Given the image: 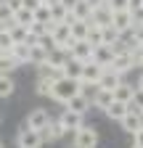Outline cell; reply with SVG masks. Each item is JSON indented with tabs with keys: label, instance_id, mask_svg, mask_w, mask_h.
<instances>
[{
	"label": "cell",
	"instance_id": "d6a6232c",
	"mask_svg": "<svg viewBox=\"0 0 143 148\" xmlns=\"http://www.w3.org/2000/svg\"><path fill=\"white\" fill-rule=\"evenodd\" d=\"M11 48H13V40L6 29V32H0V53H11Z\"/></svg>",
	"mask_w": 143,
	"mask_h": 148
},
{
	"label": "cell",
	"instance_id": "3957f363",
	"mask_svg": "<svg viewBox=\"0 0 143 148\" xmlns=\"http://www.w3.org/2000/svg\"><path fill=\"white\" fill-rule=\"evenodd\" d=\"M101 74H103V66H101V64H96V61L90 58V61H85V66H82L80 82H82V85H93V87H98Z\"/></svg>",
	"mask_w": 143,
	"mask_h": 148
},
{
	"label": "cell",
	"instance_id": "d4e9b609",
	"mask_svg": "<svg viewBox=\"0 0 143 148\" xmlns=\"http://www.w3.org/2000/svg\"><path fill=\"white\" fill-rule=\"evenodd\" d=\"M11 56H13L19 64H29V45H27V42H16V45L11 48Z\"/></svg>",
	"mask_w": 143,
	"mask_h": 148
},
{
	"label": "cell",
	"instance_id": "8d00e7d4",
	"mask_svg": "<svg viewBox=\"0 0 143 148\" xmlns=\"http://www.w3.org/2000/svg\"><path fill=\"white\" fill-rule=\"evenodd\" d=\"M3 3H6V5H8V8L13 11V13L19 11V8H24V3H21V0H3Z\"/></svg>",
	"mask_w": 143,
	"mask_h": 148
},
{
	"label": "cell",
	"instance_id": "bcb514c9",
	"mask_svg": "<svg viewBox=\"0 0 143 148\" xmlns=\"http://www.w3.org/2000/svg\"><path fill=\"white\" fill-rule=\"evenodd\" d=\"M140 8H143V0H140Z\"/></svg>",
	"mask_w": 143,
	"mask_h": 148
},
{
	"label": "cell",
	"instance_id": "681fc988",
	"mask_svg": "<svg viewBox=\"0 0 143 148\" xmlns=\"http://www.w3.org/2000/svg\"><path fill=\"white\" fill-rule=\"evenodd\" d=\"M133 148H135V145H133Z\"/></svg>",
	"mask_w": 143,
	"mask_h": 148
},
{
	"label": "cell",
	"instance_id": "4dcf8cb0",
	"mask_svg": "<svg viewBox=\"0 0 143 148\" xmlns=\"http://www.w3.org/2000/svg\"><path fill=\"white\" fill-rule=\"evenodd\" d=\"M101 32H103V45H114L117 40H119V32L109 24V27H101Z\"/></svg>",
	"mask_w": 143,
	"mask_h": 148
},
{
	"label": "cell",
	"instance_id": "30bf717a",
	"mask_svg": "<svg viewBox=\"0 0 143 148\" xmlns=\"http://www.w3.org/2000/svg\"><path fill=\"white\" fill-rule=\"evenodd\" d=\"M61 119V124H64V130H66V135H74L77 130L82 127V114H74V111H64V114L58 116Z\"/></svg>",
	"mask_w": 143,
	"mask_h": 148
},
{
	"label": "cell",
	"instance_id": "f1b7e54d",
	"mask_svg": "<svg viewBox=\"0 0 143 148\" xmlns=\"http://www.w3.org/2000/svg\"><path fill=\"white\" fill-rule=\"evenodd\" d=\"M87 42H90L93 48H98V45H103V32H101V27H96V24H90V32H87Z\"/></svg>",
	"mask_w": 143,
	"mask_h": 148
},
{
	"label": "cell",
	"instance_id": "44dd1931",
	"mask_svg": "<svg viewBox=\"0 0 143 148\" xmlns=\"http://www.w3.org/2000/svg\"><path fill=\"white\" fill-rule=\"evenodd\" d=\"M69 61V53L66 50H61V48H50L48 50V64L50 66H56V69H61L64 71V64Z\"/></svg>",
	"mask_w": 143,
	"mask_h": 148
},
{
	"label": "cell",
	"instance_id": "d590c367",
	"mask_svg": "<svg viewBox=\"0 0 143 148\" xmlns=\"http://www.w3.org/2000/svg\"><path fill=\"white\" fill-rule=\"evenodd\" d=\"M130 103H135V106H140V108H143V90H140V87H135V95H133V101H130Z\"/></svg>",
	"mask_w": 143,
	"mask_h": 148
},
{
	"label": "cell",
	"instance_id": "ffe728a7",
	"mask_svg": "<svg viewBox=\"0 0 143 148\" xmlns=\"http://www.w3.org/2000/svg\"><path fill=\"white\" fill-rule=\"evenodd\" d=\"M133 95H135V87L133 85H127V82H119L117 87H114V101H122V103H130L133 101Z\"/></svg>",
	"mask_w": 143,
	"mask_h": 148
},
{
	"label": "cell",
	"instance_id": "ba28073f",
	"mask_svg": "<svg viewBox=\"0 0 143 148\" xmlns=\"http://www.w3.org/2000/svg\"><path fill=\"white\" fill-rule=\"evenodd\" d=\"M48 122H50V114H48L45 108H32L29 116H27V124L32 130H37V132H43V130L48 127Z\"/></svg>",
	"mask_w": 143,
	"mask_h": 148
},
{
	"label": "cell",
	"instance_id": "74e56055",
	"mask_svg": "<svg viewBox=\"0 0 143 148\" xmlns=\"http://www.w3.org/2000/svg\"><path fill=\"white\" fill-rule=\"evenodd\" d=\"M133 145H135V148H143V127L133 135Z\"/></svg>",
	"mask_w": 143,
	"mask_h": 148
},
{
	"label": "cell",
	"instance_id": "2e32d148",
	"mask_svg": "<svg viewBox=\"0 0 143 148\" xmlns=\"http://www.w3.org/2000/svg\"><path fill=\"white\" fill-rule=\"evenodd\" d=\"M61 135H66V130H64L61 119H50V122H48V127L43 130V138H45V140H58Z\"/></svg>",
	"mask_w": 143,
	"mask_h": 148
},
{
	"label": "cell",
	"instance_id": "6da1fadb",
	"mask_svg": "<svg viewBox=\"0 0 143 148\" xmlns=\"http://www.w3.org/2000/svg\"><path fill=\"white\" fill-rule=\"evenodd\" d=\"M77 92H82V82L74 79V77H66V74H61V77L53 82V87H50V98L56 101V103H64V106H66V101L74 98Z\"/></svg>",
	"mask_w": 143,
	"mask_h": 148
},
{
	"label": "cell",
	"instance_id": "7a4b0ae2",
	"mask_svg": "<svg viewBox=\"0 0 143 148\" xmlns=\"http://www.w3.org/2000/svg\"><path fill=\"white\" fill-rule=\"evenodd\" d=\"M16 143H19V148H40L45 143L43 132H37V130H32L27 122L19 127V135H16Z\"/></svg>",
	"mask_w": 143,
	"mask_h": 148
},
{
	"label": "cell",
	"instance_id": "8fae6325",
	"mask_svg": "<svg viewBox=\"0 0 143 148\" xmlns=\"http://www.w3.org/2000/svg\"><path fill=\"white\" fill-rule=\"evenodd\" d=\"M109 69H114V71H119L122 77L127 71H133L135 69V61H133V53H119V56H114V61H111V66Z\"/></svg>",
	"mask_w": 143,
	"mask_h": 148
},
{
	"label": "cell",
	"instance_id": "1f68e13d",
	"mask_svg": "<svg viewBox=\"0 0 143 148\" xmlns=\"http://www.w3.org/2000/svg\"><path fill=\"white\" fill-rule=\"evenodd\" d=\"M53 82H56V79H50V77H40V79H37V92L50 98V87H53Z\"/></svg>",
	"mask_w": 143,
	"mask_h": 148
},
{
	"label": "cell",
	"instance_id": "d6986e66",
	"mask_svg": "<svg viewBox=\"0 0 143 148\" xmlns=\"http://www.w3.org/2000/svg\"><path fill=\"white\" fill-rule=\"evenodd\" d=\"M45 61H48V48H45V45H40V42L29 45V64L40 66V64H45Z\"/></svg>",
	"mask_w": 143,
	"mask_h": 148
},
{
	"label": "cell",
	"instance_id": "ac0fdd59",
	"mask_svg": "<svg viewBox=\"0 0 143 148\" xmlns=\"http://www.w3.org/2000/svg\"><path fill=\"white\" fill-rule=\"evenodd\" d=\"M69 11L74 13V18H85V21H90V16H93V5L87 0H74V5Z\"/></svg>",
	"mask_w": 143,
	"mask_h": 148
},
{
	"label": "cell",
	"instance_id": "83f0119b",
	"mask_svg": "<svg viewBox=\"0 0 143 148\" xmlns=\"http://www.w3.org/2000/svg\"><path fill=\"white\" fill-rule=\"evenodd\" d=\"M34 21H37V24H50V5L48 3L34 8Z\"/></svg>",
	"mask_w": 143,
	"mask_h": 148
},
{
	"label": "cell",
	"instance_id": "cb8c5ba5",
	"mask_svg": "<svg viewBox=\"0 0 143 148\" xmlns=\"http://www.w3.org/2000/svg\"><path fill=\"white\" fill-rule=\"evenodd\" d=\"M66 16H69V8H66L64 3H53V5H50V21H53V24L66 21Z\"/></svg>",
	"mask_w": 143,
	"mask_h": 148
},
{
	"label": "cell",
	"instance_id": "c3c4849f",
	"mask_svg": "<svg viewBox=\"0 0 143 148\" xmlns=\"http://www.w3.org/2000/svg\"><path fill=\"white\" fill-rule=\"evenodd\" d=\"M0 3H3V0H0Z\"/></svg>",
	"mask_w": 143,
	"mask_h": 148
},
{
	"label": "cell",
	"instance_id": "7dc6e473",
	"mask_svg": "<svg viewBox=\"0 0 143 148\" xmlns=\"http://www.w3.org/2000/svg\"><path fill=\"white\" fill-rule=\"evenodd\" d=\"M0 148H3V143H0Z\"/></svg>",
	"mask_w": 143,
	"mask_h": 148
},
{
	"label": "cell",
	"instance_id": "f6af8a7d",
	"mask_svg": "<svg viewBox=\"0 0 143 148\" xmlns=\"http://www.w3.org/2000/svg\"><path fill=\"white\" fill-rule=\"evenodd\" d=\"M69 148H80V145H77V143H74V145H69Z\"/></svg>",
	"mask_w": 143,
	"mask_h": 148
},
{
	"label": "cell",
	"instance_id": "7c38bea8",
	"mask_svg": "<svg viewBox=\"0 0 143 148\" xmlns=\"http://www.w3.org/2000/svg\"><path fill=\"white\" fill-rule=\"evenodd\" d=\"M90 106H93V103H90V98H87L85 92H77L74 98H69V101H66V108H69V111H74V114H82V116L87 114V108H90Z\"/></svg>",
	"mask_w": 143,
	"mask_h": 148
},
{
	"label": "cell",
	"instance_id": "4fadbf2b",
	"mask_svg": "<svg viewBox=\"0 0 143 148\" xmlns=\"http://www.w3.org/2000/svg\"><path fill=\"white\" fill-rule=\"evenodd\" d=\"M119 82H122V74L106 66V69H103V74H101V79H98V87H103V90H111V92H114V87H117Z\"/></svg>",
	"mask_w": 143,
	"mask_h": 148
},
{
	"label": "cell",
	"instance_id": "5b68a950",
	"mask_svg": "<svg viewBox=\"0 0 143 148\" xmlns=\"http://www.w3.org/2000/svg\"><path fill=\"white\" fill-rule=\"evenodd\" d=\"M138 21H135V16H133V11H114V18H111V27L122 34V32H130L133 27H135Z\"/></svg>",
	"mask_w": 143,
	"mask_h": 148
},
{
	"label": "cell",
	"instance_id": "8992f818",
	"mask_svg": "<svg viewBox=\"0 0 143 148\" xmlns=\"http://www.w3.org/2000/svg\"><path fill=\"white\" fill-rule=\"evenodd\" d=\"M111 18H114L111 5H109V3H103V5H96V8H93L90 24H96V27H109V24H111Z\"/></svg>",
	"mask_w": 143,
	"mask_h": 148
},
{
	"label": "cell",
	"instance_id": "60d3db41",
	"mask_svg": "<svg viewBox=\"0 0 143 148\" xmlns=\"http://www.w3.org/2000/svg\"><path fill=\"white\" fill-rule=\"evenodd\" d=\"M8 27H11V24H8V21H3V18H0V32H6Z\"/></svg>",
	"mask_w": 143,
	"mask_h": 148
},
{
	"label": "cell",
	"instance_id": "277c9868",
	"mask_svg": "<svg viewBox=\"0 0 143 148\" xmlns=\"http://www.w3.org/2000/svg\"><path fill=\"white\" fill-rule=\"evenodd\" d=\"M72 140H74L80 148H96V145H98V132H96L93 127H85V124H82L77 132L72 135Z\"/></svg>",
	"mask_w": 143,
	"mask_h": 148
},
{
	"label": "cell",
	"instance_id": "52a82bcc",
	"mask_svg": "<svg viewBox=\"0 0 143 148\" xmlns=\"http://www.w3.org/2000/svg\"><path fill=\"white\" fill-rule=\"evenodd\" d=\"M119 124H122V130H124L127 135H135L138 130L143 127V111H127Z\"/></svg>",
	"mask_w": 143,
	"mask_h": 148
},
{
	"label": "cell",
	"instance_id": "7402d4cb",
	"mask_svg": "<svg viewBox=\"0 0 143 148\" xmlns=\"http://www.w3.org/2000/svg\"><path fill=\"white\" fill-rule=\"evenodd\" d=\"M13 24H19V27H32L34 24V11L32 8H19V11H16L13 13Z\"/></svg>",
	"mask_w": 143,
	"mask_h": 148
},
{
	"label": "cell",
	"instance_id": "e0dca14e",
	"mask_svg": "<svg viewBox=\"0 0 143 148\" xmlns=\"http://www.w3.org/2000/svg\"><path fill=\"white\" fill-rule=\"evenodd\" d=\"M109 119H117V122H122L124 119V114H127V103H122V101H111L109 106H106V111H103Z\"/></svg>",
	"mask_w": 143,
	"mask_h": 148
},
{
	"label": "cell",
	"instance_id": "b9f144b4",
	"mask_svg": "<svg viewBox=\"0 0 143 148\" xmlns=\"http://www.w3.org/2000/svg\"><path fill=\"white\" fill-rule=\"evenodd\" d=\"M61 3H64L66 8H72V5H74V0H61Z\"/></svg>",
	"mask_w": 143,
	"mask_h": 148
},
{
	"label": "cell",
	"instance_id": "603a6c76",
	"mask_svg": "<svg viewBox=\"0 0 143 148\" xmlns=\"http://www.w3.org/2000/svg\"><path fill=\"white\" fill-rule=\"evenodd\" d=\"M87 32H90V21H85V18H77L72 24V37L74 40H87Z\"/></svg>",
	"mask_w": 143,
	"mask_h": 148
},
{
	"label": "cell",
	"instance_id": "e575fe53",
	"mask_svg": "<svg viewBox=\"0 0 143 148\" xmlns=\"http://www.w3.org/2000/svg\"><path fill=\"white\" fill-rule=\"evenodd\" d=\"M133 61H135V66H143V45L133 48Z\"/></svg>",
	"mask_w": 143,
	"mask_h": 148
},
{
	"label": "cell",
	"instance_id": "f546056e",
	"mask_svg": "<svg viewBox=\"0 0 143 148\" xmlns=\"http://www.w3.org/2000/svg\"><path fill=\"white\" fill-rule=\"evenodd\" d=\"M13 92V79L8 74H0V98H8Z\"/></svg>",
	"mask_w": 143,
	"mask_h": 148
},
{
	"label": "cell",
	"instance_id": "836d02e7",
	"mask_svg": "<svg viewBox=\"0 0 143 148\" xmlns=\"http://www.w3.org/2000/svg\"><path fill=\"white\" fill-rule=\"evenodd\" d=\"M106 3L111 5V11H130L133 0H106Z\"/></svg>",
	"mask_w": 143,
	"mask_h": 148
},
{
	"label": "cell",
	"instance_id": "f35d334b",
	"mask_svg": "<svg viewBox=\"0 0 143 148\" xmlns=\"http://www.w3.org/2000/svg\"><path fill=\"white\" fill-rule=\"evenodd\" d=\"M21 3H24V8H32V11H34L37 5H43L45 0H21Z\"/></svg>",
	"mask_w": 143,
	"mask_h": 148
},
{
	"label": "cell",
	"instance_id": "ee69618b",
	"mask_svg": "<svg viewBox=\"0 0 143 148\" xmlns=\"http://www.w3.org/2000/svg\"><path fill=\"white\" fill-rule=\"evenodd\" d=\"M45 3H48V5H53V3H61V0H45Z\"/></svg>",
	"mask_w": 143,
	"mask_h": 148
},
{
	"label": "cell",
	"instance_id": "ab89813d",
	"mask_svg": "<svg viewBox=\"0 0 143 148\" xmlns=\"http://www.w3.org/2000/svg\"><path fill=\"white\" fill-rule=\"evenodd\" d=\"M87 3H90V5L96 8V5H103V3H106V0H87Z\"/></svg>",
	"mask_w": 143,
	"mask_h": 148
},
{
	"label": "cell",
	"instance_id": "9a60e30c",
	"mask_svg": "<svg viewBox=\"0 0 143 148\" xmlns=\"http://www.w3.org/2000/svg\"><path fill=\"white\" fill-rule=\"evenodd\" d=\"M111 101H114V92H111V90H103V87H96L93 98H90V103H93L96 108H101V111H106V106H109Z\"/></svg>",
	"mask_w": 143,
	"mask_h": 148
},
{
	"label": "cell",
	"instance_id": "5bb4252c",
	"mask_svg": "<svg viewBox=\"0 0 143 148\" xmlns=\"http://www.w3.org/2000/svg\"><path fill=\"white\" fill-rule=\"evenodd\" d=\"M93 61L101 64L103 69L111 66V61H114V50H111V45H98V48H93Z\"/></svg>",
	"mask_w": 143,
	"mask_h": 148
},
{
	"label": "cell",
	"instance_id": "9c48e42d",
	"mask_svg": "<svg viewBox=\"0 0 143 148\" xmlns=\"http://www.w3.org/2000/svg\"><path fill=\"white\" fill-rule=\"evenodd\" d=\"M69 56L85 64V61H90V58H93V45L87 42V40H74V45H72Z\"/></svg>",
	"mask_w": 143,
	"mask_h": 148
},
{
	"label": "cell",
	"instance_id": "484cf974",
	"mask_svg": "<svg viewBox=\"0 0 143 148\" xmlns=\"http://www.w3.org/2000/svg\"><path fill=\"white\" fill-rule=\"evenodd\" d=\"M82 61H77V58H72V56H69V61L64 64V74H66V77H74V79H80V74H82Z\"/></svg>",
	"mask_w": 143,
	"mask_h": 148
},
{
	"label": "cell",
	"instance_id": "4316f807",
	"mask_svg": "<svg viewBox=\"0 0 143 148\" xmlns=\"http://www.w3.org/2000/svg\"><path fill=\"white\" fill-rule=\"evenodd\" d=\"M16 66H21V64L16 61L11 53H0V74H11Z\"/></svg>",
	"mask_w": 143,
	"mask_h": 148
},
{
	"label": "cell",
	"instance_id": "7bdbcfd3",
	"mask_svg": "<svg viewBox=\"0 0 143 148\" xmlns=\"http://www.w3.org/2000/svg\"><path fill=\"white\" fill-rule=\"evenodd\" d=\"M138 87L143 90V74H140V77H138Z\"/></svg>",
	"mask_w": 143,
	"mask_h": 148
}]
</instances>
